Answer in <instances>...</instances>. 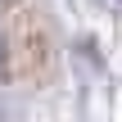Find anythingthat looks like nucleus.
<instances>
[{"mask_svg": "<svg viewBox=\"0 0 122 122\" xmlns=\"http://www.w3.org/2000/svg\"><path fill=\"white\" fill-rule=\"evenodd\" d=\"M5 59H9V50H5V36H0V72H5Z\"/></svg>", "mask_w": 122, "mask_h": 122, "instance_id": "nucleus-1", "label": "nucleus"}]
</instances>
